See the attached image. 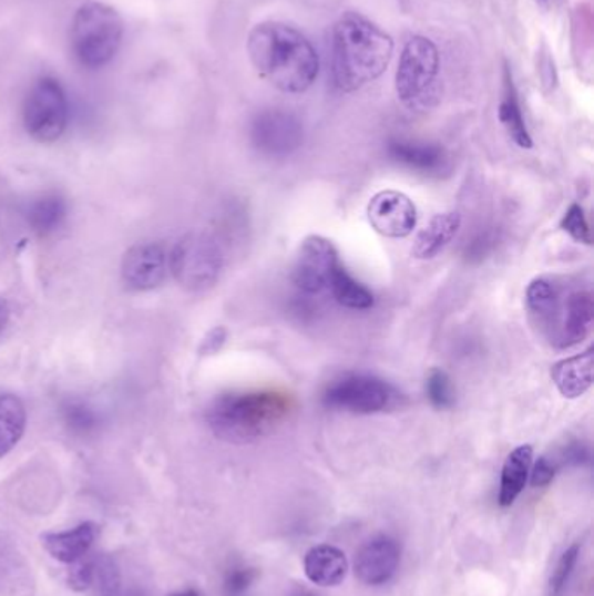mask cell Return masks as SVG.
Returning a JSON list of instances; mask_svg holds the SVG:
<instances>
[{
    "label": "cell",
    "mask_w": 594,
    "mask_h": 596,
    "mask_svg": "<svg viewBox=\"0 0 594 596\" xmlns=\"http://www.w3.org/2000/svg\"><path fill=\"white\" fill-rule=\"evenodd\" d=\"M248 53L265 81L283 93L309 90L318 78L319 58L304 33L294 27L269 21L249 32Z\"/></svg>",
    "instance_id": "cell-1"
},
{
    "label": "cell",
    "mask_w": 594,
    "mask_h": 596,
    "mask_svg": "<svg viewBox=\"0 0 594 596\" xmlns=\"http://www.w3.org/2000/svg\"><path fill=\"white\" fill-rule=\"evenodd\" d=\"M395 42L361 14L349 13L331 33V74L342 93H355L379 79L391 62Z\"/></svg>",
    "instance_id": "cell-2"
},
{
    "label": "cell",
    "mask_w": 594,
    "mask_h": 596,
    "mask_svg": "<svg viewBox=\"0 0 594 596\" xmlns=\"http://www.w3.org/2000/svg\"><path fill=\"white\" fill-rule=\"evenodd\" d=\"M294 410V398L277 389L227 392L212 401L206 421L221 440L249 443L274 433Z\"/></svg>",
    "instance_id": "cell-3"
},
{
    "label": "cell",
    "mask_w": 594,
    "mask_h": 596,
    "mask_svg": "<svg viewBox=\"0 0 594 596\" xmlns=\"http://www.w3.org/2000/svg\"><path fill=\"white\" fill-rule=\"evenodd\" d=\"M124 23L117 11L102 2L81 6L72 21V48L88 69L109 65L123 44Z\"/></svg>",
    "instance_id": "cell-4"
},
{
    "label": "cell",
    "mask_w": 594,
    "mask_h": 596,
    "mask_svg": "<svg viewBox=\"0 0 594 596\" xmlns=\"http://www.w3.org/2000/svg\"><path fill=\"white\" fill-rule=\"evenodd\" d=\"M440 53L429 39L411 38L396 74L399 100L411 112H428L440 100Z\"/></svg>",
    "instance_id": "cell-5"
},
{
    "label": "cell",
    "mask_w": 594,
    "mask_h": 596,
    "mask_svg": "<svg viewBox=\"0 0 594 596\" xmlns=\"http://www.w3.org/2000/svg\"><path fill=\"white\" fill-rule=\"evenodd\" d=\"M222 270L224 251L209 234H187L170 251V273L185 290H209Z\"/></svg>",
    "instance_id": "cell-6"
},
{
    "label": "cell",
    "mask_w": 594,
    "mask_h": 596,
    "mask_svg": "<svg viewBox=\"0 0 594 596\" xmlns=\"http://www.w3.org/2000/svg\"><path fill=\"white\" fill-rule=\"evenodd\" d=\"M401 400L398 389L380 377L368 373H346L322 392V403L338 412L375 415L395 409Z\"/></svg>",
    "instance_id": "cell-7"
},
{
    "label": "cell",
    "mask_w": 594,
    "mask_h": 596,
    "mask_svg": "<svg viewBox=\"0 0 594 596\" xmlns=\"http://www.w3.org/2000/svg\"><path fill=\"white\" fill-rule=\"evenodd\" d=\"M69 114V100L60 82L42 78L30 88L23 103V124L33 140L53 143L62 138Z\"/></svg>",
    "instance_id": "cell-8"
},
{
    "label": "cell",
    "mask_w": 594,
    "mask_h": 596,
    "mask_svg": "<svg viewBox=\"0 0 594 596\" xmlns=\"http://www.w3.org/2000/svg\"><path fill=\"white\" fill-rule=\"evenodd\" d=\"M253 147L270 157L291 156L304 143V124L297 115L269 109L255 115L249 126Z\"/></svg>",
    "instance_id": "cell-9"
},
{
    "label": "cell",
    "mask_w": 594,
    "mask_h": 596,
    "mask_svg": "<svg viewBox=\"0 0 594 596\" xmlns=\"http://www.w3.org/2000/svg\"><path fill=\"white\" fill-rule=\"evenodd\" d=\"M342 266L337 248L330 239L309 236L298 248L294 266V282L307 295H318L330 288L335 270Z\"/></svg>",
    "instance_id": "cell-10"
},
{
    "label": "cell",
    "mask_w": 594,
    "mask_h": 596,
    "mask_svg": "<svg viewBox=\"0 0 594 596\" xmlns=\"http://www.w3.org/2000/svg\"><path fill=\"white\" fill-rule=\"evenodd\" d=\"M367 217L371 229L380 236L404 239L416 230L419 213L416 203L407 194L382 191L368 203Z\"/></svg>",
    "instance_id": "cell-11"
},
{
    "label": "cell",
    "mask_w": 594,
    "mask_h": 596,
    "mask_svg": "<svg viewBox=\"0 0 594 596\" xmlns=\"http://www.w3.org/2000/svg\"><path fill=\"white\" fill-rule=\"evenodd\" d=\"M170 274V254L163 243H140L127 249L121 278L127 290L148 291L163 285Z\"/></svg>",
    "instance_id": "cell-12"
},
{
    "label": "cell",
    "mask_w": 594,
    "mask_h": 596,
    "mask_svg": "<svg viewBox=\"0 0 594 596\" xmlns=\"http://www.w3.org/2000/svg\"><path fill=\"white\" fill-rule=\"evenodd\" d=\"M593 319V294L587 290L572 291L563 297L562 307L547 339L557 349L575 348L590 336Z\"/></svg>",
    "instance_id": "cell-13"
},
{
    "label": "cell",
    "mask_w": 594,
    "mask_h": 596,
    "mask_svg": "<svg viewBox=\"0 0 594 596\" xmlns=\"http://www.w3.org/2000/svg\"><path fill=\"white\" fill-rule=\"evenodd\" d=\"M401 549L391 535H377L362 544L356 555L355 572L361 583L380 586L389 583L398 571Z\"/></svg>",
    "instance_id": "cell-14"
},
{
    "label": "cell",
    "mask_w": 594,
    "mask_h": 596,
    "mask_svg": "<svg viewBox=\"0 0 594 596\" xmlns=\"http://www.w3.org/2000/svg\"><path fill=\"white\" fill-rule=\"evenodd\" d=\"M387 152L396 163L403 164L422 175H440L448 168L447 151L434 143L391 140L387 145Z\"/></svg>",
    "instance_id": "cell-15"
},
{
    "label": "cell",
    "mask_w": 594,
    "mask_h": 596,
    "mask_svg": "<svg viewBox=\"0 0 594 596\" xmlns=\"http://www.w3.org/2000/svg\"><path fill=\"white\" fill-rule=\"evenodd\" d=\"M593 348L566 360L557 361L551 368V379L563 398L577 400L593 386Z\"/></svg>",
    "instance_id": "cell-16"
},
{
    "label": "cell",
    "mask_w": 594,
    "mask_h": 596,
    "mask_svg": "<svg viewBox=\"0 0 594 596\" xmlns=\"http://www.w3.org/2000/svg\"><path fill=\"white\" fill-rule=\"evenodd\" d=\"M96 537H99V525L93 522H84L72 531L45 534L42 537V546L58 562L74 564L90 553Z\"/></svg>",
    "instance_id": "cell-17"
},
{
    "label": "cell",
    "mask_w": 594,
    "mask_h": 596,
    "mask_svg": "<svg viewBox=\"0 0 594 596\" xmlns=\"http://www.w3.org/2000/svg\"><path fill=\"white\" fill-rule=\"evenodd\" d=\"M562 288L551 278H535L526 288L525 302L530 318L550 336L563 302Z\"/></svg>",
    "instance_id": "cell-18"
},
{
    "label": "cell",
    "mask_w": 594,
    "mask_h": 596,
    "mask_svg": "<svg viewBox=\"0 0 594 596\" xmlns=\"http://www.w3.org/2000/svg\"><path fill=\"white\" fill-rule=\"evenodd\" d=\"M304 568L310 583L318 584L321 588H335L346 579L349 564L342 549L321 544L307 552Z\"/></svg>",
    "instance_id": "cell-19"
},
{
    "label": "cell",
    "mask_w": 594,
    "mask_h": 596,
    "mask_svg": "<svg viewBox=\"0 0 594 596\" xmlns=\"http://www.w3.org/2000/svg\"><path fill=\"white\" fill-rule=\"evenodd\" d=\"M460 224H462V218L459 213H438L417 234L416 242L411 246V255L419 260H431L436 255H440L459 233Z\"/></svg>",
    "instance_id": "cell-20"
},
{
    "label": "cell",
    "mask_w": 594,
    "mask_h": 596,
    "mask_svg": "<svg viewBox=\"0 0 594 596\" xmlns=\"http://www.w3.org/2000/svg\"><path fill=\"white\" fill-rule=\"evenodd\" d=\"M533 449L530 445H521L514 449L505 459L501 474V491H499V504L509 507L520 497L529 480L532 467Z\"/></svg>",
    "instance_id": "cell-21"
},
{
    "label": "cell",
    "mask_w": 594,
    "mask_h": 596,
    "mask_svg": "<svg viewBox=\"0 0 594 596\" xmlns=\"http://www.w3.org/2000/svg\"><path fill=\"white\" fill-rule=\"evenodd\" d=\"M499 119L504 124L508 135L511 136L518 147L532 148L533 142L526 127L525 117L521 112L520 100H518L516 86H514L513 72L505 65L504 69V94H502L501 106H499Z\"/></svg>",
    "instance_id": "cell-22"
},
{
    "label": "cell",
    "mask_w": 594,
    "mask_h": 596,
    "mask_svg": "<svg viewBox=\"0 0 594 596\" xmlns=\"http://www.w3.org/2000/svg\"><path fill=\"white\" fill-rule=\"evenodd\" d=\"M27 428L25 403L11 392L0 394V459L20 443Z\"/></svg>",
    "instance_id": "cell-23"
},
{
    "label": "cell",
    "mask_w": 594,
    "mask_h": 596,
    "mask_svg": "<svg viewBox=\"0 0 594 596\" xmlns=\"http://www.w3.org/2000/svg\"><path fill=\"white\" fill-rule=\"evenodd\" d=\"M30 229L39 236H50L62 227L66 218V203L58 194H44L30 203L25 213Z\"/></svg>",
    "instance_id": "cell-24"
},
{
    "label": "cell",
    "mask_w": 594,
    "mask_h": 596,
    "mask_svg": "<svg viewBox=\"0 0 594 596\" xmlns=\"http://www.w3.org/2000/svg\"><path fill=\"white\" fill-rule=\"evenodd\" d=\"M328 290L331 291L337 304L352 311H367L375 304L373 294L358 279L352 278L344 266L335 270Z\"/></svg>",
    "instance_id": "cell-25"
},
{
    "label": "cell",
    "mask_w": 594,
    "mask_h": 596,
    "mask_svg": "<svg viewBox=\"0 0 594 596\" xmlns=\"http://www.w3.org/2000/svg\"><path fill=\"white\" fill-rule=\"evenodd\" d=\"M63 422L75 434H91L100 425V415L93 407L82 400H66L62 407Z\"/></svg>",
    "instance_id": "cell-26"
},
{
    "label": "cell",
    "mask_w": 594,
    "mask_h": 596,
    "mask_svg": "<svg viewBox=\"0 0 594 596\" xmlns=\"http://www.w3.org/2000/svg\"><path fill=\"white\" fill-rule=\"evenodd\" d=\"M426 394L432 407L438 410H450L455 404V388L452 379L441 368H432L426 379Z\"/></svg>",
    "instance_id": "cell-27"
},
{
    "label": "cell",
    "mask_w": 594,
    "mask_h": 596,
    "mask_svg": "<svg viewBox=\"0 0 594 596\" xmlns=\"http://www.w3.org/2000/svg\"><path fill=\"white\" fill-rule=\"evenodd\" d=\"M96 579L100 583V596H145L140 589L124 588L119 568L112 559H99Z\"/></svg>",
    "instance_id": "cell-28"
},
{
    "label": "cell",
    "mask_w": 594,
    "mask_h": 596,
    "mask_svg": "<svg viewBox=\"0 0 594 596\" xmlns=\"http://www.w3.org/2000/svg\"><path fill=\"white\" fill-rule=\"evenodd\" d=\"M562 229L569 234L572 239H575L582 245H593V236H591L590 224H587L586 213L581 205H572L566 209L562 218Z\"/></svg>",
    "instance_id": "cell-29"
},
{
    "label": "cell",
    "mask_w": 594,
    "mask_h": 596,
    "mask_svg": "<svg viewBox=\"0 0 594 596\" xmlns=\"http://www.w3.org/2000/svg\"><path fill=\"white\" fill-rule=\"evenodd\" d=\"M578 559V544L570 546L560 559H557L556 568H554L553 576L550 579V596H562L565 592L566 583H569L572 572H574L575 564Z\"/></svg>",
    "instance_id": "cell-30"
},
{
    "label": "cell",
    "mask_w": 594,
    "mask_h": 596,
    "mask_svg": "<svg viewBox=\"0 0 594 596\" xmlns=\"http://www.w3.org/2000/svg\"><path fill=\"white\" fill-rule=\"evenodd\" d=\"M69 574H66V583L70 588L75 592H86L91 584L96 580V568H99V559L91 558L90 553L82 556L81 559L70 564Z\"/></svg>",
    "instance_id": "cell-31"
},
{
    "label": "cell",
    "mask_w": 594,
    "mask_h": 596,
    "mask_svg": "<svg viewBox=\"0 0 594 596\" xmlns=\"http://www.w3.org/2000/svg\"><path fill=\"white\" fill-rule=\"evenodd\" d=\"M255 577H257V574L253 568H233V571L228 572L227 579H225V589H227L228 595H240L252 586Z\"/></svg>",
    "instance_id": "cell-32"
},
{
    "label": "cell",
    "mask_w": 594,
    "mask_h": 596,
    "mask_svg": "<svg viewBox=\"0 0 594 596\" xmlns=\"http://www.w3.org/2000/svg\"><path fill=\"white\" fill-rule=\"evenodd\" d=\"M554 474H556V462L553 459L539 458V461L530 467V480H532L533 486H547L553 482Z\"/></svg>",
    "instance_id": "cell-33"
},
{
    "label": "cell",
    "mask_w": 594,
    "mask_h": 596,
    "mask_svg": "<svg viewBox=\"0 0 594 596\" xmlns=\"http://www.w3.org/2000/svg\"><path fill=\"white\" fill-rule=\"evenodd\" d=\"M590 449L582 441H572L562 450V462L570 466H584L590 462Z\"/></svg>",
    "instance_id": "cell-34"
},
{
    "label": "cell",
    "mask_w": 594,
    "mask_h": 596,
    "mask_svg": "<svg viewBox=\"0 0 594 596\" xmlns=\"http://www.w3.org/2000/svg\"><path fill=\"white\" fill-rule=\"evenodd\" d=\"M493 245H495V236L492 233L478 234L474 242L468 246L469 260H472V258L481 260L483 255L489 254L490 249L493 248Z\"/></svg>",
    "instance_id": "cell-35"
},
{
    "label": "cell",
    "mask_w": 594,
    "mask_h": 596,
    "mask_svg": "<svg viewBox=\"0 0 594 596\" xmlns=\"http://www.w3.org/2000/svg\"><path fill=\"white\" fill-rule=\"evenodd\" d=\"M225 340H227V330L222 327L215 328V330L209 331L208 337L204 339L203 352H206V354H213V352L221 351Z\"/></svg>",
    "instance_id": "cell-36"
},
{
    "label": "cell",
    "mask_w": 594,
    "mask_h": 596,
    "mask_svg": "<svg viewBox=\"0 0 594 596\" xmlns=\"http://www.w3.org/2000/svg\"><path fill=\"white\" fill-rule=\"evenodd\" d=\"M9 318H11V307L6 302L4 298H0V336L8 327Z\"/></svg>",
    "instance_id": "cell-37"
},
{
    "label": "cell",
    "mask_w": 594,
    "mask_h": 596,
    "mask_svg": "<svg viewBox=\"0 0 594 596\" xmlns=\"http://www.w3.org/2000/svg\"><path fill=\"white\" fill-rule=\"evenodd\" d=\"M172 596H201L196 589H185V592L173 593Z\"/></svg>",
    "instance_id": "cell-38"
},
{
    "label": "cell",
    "mask_w": 594,
    "mask_h": 596,
    "mask_svg": "<svg viewBox=\"0 0 594 596\" xmlns=\"http://www.w3.org/2000/svg\"><path fill=\"white\" fill-rule=\"evenodd\" d=\"M537 2H541V4H547V0H537Z\"/></svg>",
    "instance_id": "cell-39"
},
{
    "label": "cell",
    "mask_w": 594,
    "mask_h": 596,
    "mask_svg": "<svg viewBox=\"0 0 594 596\" xmlns=\"http://www.w3.org/2000/svg\"><path fill=\"white\" fill-rule=\"evenodd\" d=\"M298 596H313V595H309V593H301V595H298Z\"/></svg>",
    "instance_id": "cell-40"
}]
</instances>
